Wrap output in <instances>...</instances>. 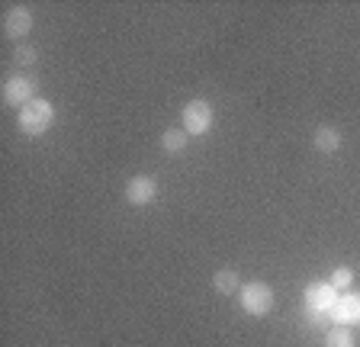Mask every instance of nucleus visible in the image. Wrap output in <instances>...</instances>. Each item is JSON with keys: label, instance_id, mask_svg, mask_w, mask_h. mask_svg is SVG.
<instances>
[{"label": "nucleus", "instance_id": "nucleus-1", "mask_svg": "<svg viewBox=\"0 0 360 347\" xmlns=\"http://www.w3.org/2000/svg\"><path fill=\"white\" fill-rule=\"evenodd\" d=\"M52 122H55V106H52V100H45V97H36L32 103H26L20 110V116H16L20 132L30 138L45 136V132L52 129Z\"/></svg>", "mask_w": 360, "mask_h": 347}, {"label": "nucleus", "instance_id": "nucleus-2", "mask_svg": "<svg viewBox=\"0 0 360 347\" xmlns=\"http://www.w3.org/2000/svg\"><path fill=\"white\" fill-rule=\"evenodd\" d=\"M238 302L248 315L264 318L274 309V289H270L267 283H261V280H251V283H245V287L238 289Z\"/></svg>", "mask_w": 360, "mask_h": 347}, {"label": "nucleus", "instance_id": "nucleus-3", "mask_svg": "<svg viewBox=\"0 0 360 347\" xmlns=\"http://www.w3.org/2000/svg\"><path fill=\"white\" fill-rule=\"evenodd\" d=\"M180 116H184V132L187 136H206L212 129V119H216V110H212L210 100H190Z\"/></svg>", "mask_w": 360, "mask_h": 347}, {"label": "nucleus", "instance_id": "nucleus-4", "mask_svg": "<svg viewBox=\"0 0 360 347\" xmlns=\"http://www.w3.org/2000/svg\"><path fill=\"white\" fill-rule=\"evenodd\" d=\"M36 77L32 74H10L7 84H4V103L16 106V110H22L26 103H32L36 100Z\"/></svg>", "mask_w": 360, "mask_h": 347}, {"label": "nucleus", "instance_id": "nucleus-5", "mask_svg": "<svg viewBox=\"0 0 360 347\" xmlns=\"http://www.w3.org/2000/svg\"><path fill=\"white\" fill-rule=\"evenodd\" d=\"M155 197H158V181L151 174H135L126 183V199L132 206H148Z\"/></svg>", "mask_w": 360, "mask_h": 347}, {"label": "nucleus", "instance_id": "nucleus-6", "mask_svg": "<svg viewBox=\"0 0 360 347\" xmlns=\"http://www.w3.org/2000/svg\"><path fill=\"white\" fill-rule=\"evenodd\" d=\"M338 302V289L331 287L328 280H319V283H309L306 287V309H315V312H331Z\"/></svg>", "mask_w": 360, "mask_h": 347}, {"label": "nucleus", "instance_id": "nucleus-7", "mask_svg": "<svg viewBox=\"0 0 360 347\" xmlns=\"http://www.w3.org/2000/svg\"><path fill=\"white\" fill-rule=\"evenodd\" d=\"M331 318H335L338 325H360V293H338V302L335 309H331Z\"/></svg>", "mask_w": 360, "mask_h": 347}, {"label": "nucleus", "instance_id": "nucleus-8", "mask_svg": "<svg viewBox=\"0 0 360 347\" xmlns=\"http://www.w3.org/2000/svg\"><path fill=\"white\" fill-rule=\"evenodd\" d=\"M32 10L30 7H13L7 13V20H4V32H7L10 39H22V36H30L32 30Z\"/></svg>", "mask_w": 360, "mask_h": 347}, {"label": "nucleus", "instance_id": "nucleus-9", "mask_svg": "<svg viewBox=\"0 0 360 347\" xmlns=\"http://www.w3.org/2000/svg\"><path fill=\"white\" fill-rule=\"evenodd\" d=\"M312 145L322 151V155H331V151L341 148V132L331 129V126H319L315 129V136H312Z\"/></svg>", "mask_w": 360, "mask_h": 347}, {"label": "nucleus", "instance_id": "nucleus-10", "mask_svg": "<svg viewBox=\"0 0 360 347\" xmlns=\"http://www.w3.org/2000/svg\"><path fill=\"white\" fill-rule=\"evenodd\" d=\"M212 287H216V293H222V296H235V289H241L238 287V270H235V267H222V270H216Z\"/></svg>", "mask_w": 360, "mask_h": 347}, {"label": "nucleus", "instance_id": "nucleus-11", "mask_svg": "<svg viewBox=\"0 0 360 347\" xmlns=\"http://www.w3.org/2000/svg\"><path fill=\"white\" fill-rule=\"evenodd\" d=\"M187 132L184 129H167L165 136H161V148L167 151V155H180V151L187 148Z\"/></svg>", "mask_w": 360, "mask_h": 347}, {"label": "nucleus", "instance_id": "nucleus-12", "mask_svg": "<svg viewBox=\"0 0 360 347\" xmlns=\"http://www.w3.org/2000/svg\"><path fill=\"white\" fill-rule=\"evenodd\" d=\"M325 347H354V332L347 325H335L325 334Z\"/></svg>", "mask_w": 360, "mask_h": 347}, {"label": "nucleus", "instance_id": "nucleus-13", "mask_svg": "<svg viewBox=\"0 0 360 347\" xmlns=\"http://www.w3.org/2000/svg\"><path fill=\"white\" fill-rule=\"evenodd\" d=\"M328 283L338 289V293H345V289L354 287V270H351V267H335V270H331V280H328Z\"/></svg>", "mask_w": 360, "mask_h": 347}, {"label": "nucleus", "instance_id": "nucleus-14", "mask_svg": "<svg viewBox=\"0 0 360 347\" xmlns=\"http://www.w3.org/2000/svg\"><path fill=\"white\" fill-rule=\"evenodd\" d=\"M306 318H309L312 328H328V322H335L331 312H315V309H306Z\"/></svg>", "mask_w": 360, "mask_h": 347}, {"label": "nucleus", "instance_id": "nucleus-15", "mask_svg": "<svg viewBox=\"0 0 360 347\" xmlns=\"http://www.w3.org/2000/svg\"><path fill=\"white\" fill-rule=\"evenodd\" d=\"M13 61H16V65H22V68H26V65H32V61H36V48L20 46V48H16V55H13Z\"/></svg>", "mask_w": 360, "mask_h": 347}]
</instances>
